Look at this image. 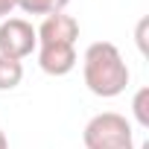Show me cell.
Here are the masks:
<instances>
[{
    "label": "cell",
    "mask_w": 149,
    "mask_h": 149,
    "mask_svg": "<svg viewBox=\"0 0 149 149\" xmlns=\"http://www.w3.org/2000/svg\"><path fill=\"white\" fill-rule=\"evenodd\" d=\"M82 76L94 97L114 100L129 85V64L123 61V53L111 41H94L82 56Z\"/></svg>",
    "instance_id": "1"
},
{
    "label": "cell",
    "mask_w": 149,
    "mask_h": 149,
    "mask_svg": "<svg viewBox=\"0 0 149 149\" xmlns=\"http://www.w3.org/2000/svg\"><path fill=\"white\" fill-rule=\"evenodd\" d=\"M85 149H134L132 123L117 111L94 114L82 132Z\"/></svg>",
    "instance_id": "2"
},
{
    "label": "cell",
    "mask_w": 149,
    "mask_h": 149,
    "mask_svg": "<svg viewBox=\"0 0 149 149\" xmlns=\"http://www.w3.org/2000/svg\"><path fill=\"white\" fill-rule=\"evenodd\" d=\"M38 50V35L35 26L24 18H3L0 21V56L6 58H26Z\"/></svg>",
    "instance_id": "3"
},
{
    "label": "cell",
    "mask_w": 149,
    "mask_h": 149,
    "mask_svg": "<svg viewBox=\"0 0 149 149\" xmlns=\"http://www.w3.org/2000/svg\"><path fill=\"white\" fill-rule=\"evenodd\" d=\"M35 35H38V44H76V38H79V21L73 15L56 12V15H47L41 21V26L35 29Z\"/></svg>",
    "instance_id": "4"
},
{
    "label": "cell",
    "mask_w": 149,
    "mask_h": 149,
    "mask_svg": "<svg viewBox=\"0 0 149 149\" xmlns=\"http://www.w3.org/2000/svg\"><path fill=\"white\" fill-rule=\"evenodd\" d=\"M79 56L73 44H38V67L47 76H67Z\"/></svg>",
    "instance_id": "5"
},
{
    "label": "cell",
    "mask_w": 149,
    "mask_h": 149,
    "mask_svg": "<svg viewBox=\"0 0 149 149\" xmlns=\"http://www.w3.org/2000/svg\"><path fill=\"white\" fill-rule=\"evenodd\" d=\"M24 82V64L0 56V91H15Z\"/></svg>",
    "instance_id": "6"
},
{
    "label": "cell",
    "mask_w": 149,
    "mask_h": 149,
    "mask_svg": "<svg viewBox=\"0 0 149 149\" xmlns=\"http://www.w3.org/2000/svg\"><path fill=\"white\" fill-rule=\"evenodd\" d=\"M70 0H15V6L26 15H56V12H64V6Z\"/></svg>",
    "instance_id": "7"
},
{
    "label": "cell",
    "mask_w": 149,
    "mask_h": 149,
    "mask_svg": "<svg viewBox=\"0 0 149 149\" xmlns=\"http://www.w3.org/2000/svg\"><path fill=\"white\" fill-rule=\"evenodd\" d=\"M132 114H134V120H137L140 129H149V88H140V91L134 94Z\"/></svg>",
    "instance_id": "8"
},
{
    "label": "cell",
    "mask_w": 149,
    "mask_h": 149,
    "mask_svg": "<svg viewBox=\"0 0 149 149\" xmlns=\"http://www.w3.org/2000/svg\"><path fill=\"white\" fill-rule=\"evenodd\" d=\"M146 26H149V21L143 18L140 24H137V47H140V53L146 56Z\"/></svg>",
    "instance_id": "9"
},
{
    "label": "cell",
    "mask_w": 149,
    "mask_h": 149,
    "mask_svg": "<svg viewBox=\"0 0 149 149\" xmlns=\"http://www.w3.org/2000/svg\"><path fill=\"white\" fill-rule=\"evenodd\" d=\"M15 9V0H0V18H9Z\"/></svg>",
    "instance_id": "10"
},
{
    "label": "cell",
    "mask_w": 149,
    "mask_h": 149,
    "mask_svg": "<svg viewBox=\"0 0 149 149\" xmlns=\"http://www.w3.org/2000/svg\"><path fill=\"white\" fill-rule=\"evenodd\" d=\"M0 149H9V137H6L3 129H0Z\"/></svg>",
    "instance_id": "11"
},
{
    "label": "cell",
    "mask_w": 149,
    "mask_h": 149,
    "mask_svg": "<svg viewBox=\"0 0 149 149\" xmlns=\"http://www.w3.org/2000/svg\"><path fill=\"white\" fill-rule=\"evenodd\" d=\"M140 149H149V143H143V146H140Z\"/></svg>",
    "instance_id": "12"
}]
</instances>
